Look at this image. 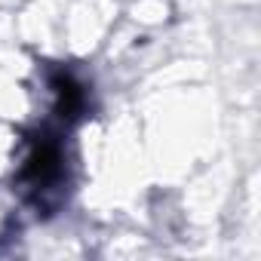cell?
I'll use <instances>...</instances> for the list:
<instances>
[{"label":"cell","mask_w":261,"mask_h":261,"mask_svg":"<svg viewBox=\"0 0 261 261\" xmlns=\"http://www.w3.org/2000/svg\"><path fill=\"white\" fill-rule=\"evenodd\" d=\"M65 178V148L62 136L40 129L28 139V157L19 169V185L34 206H46V197L59 191Z\"/></svg>","instance_id":"obj_1"},{"label":"cell","mask_w":261,"mask_h":261,"mask_svg":"<svg viewBox=\"0 0 261 261\" xmlns=\"http://www.w3.org/2000/svg\"><path fill=\"white\" fill-rule=\"evenodd\" d=\"M49 86H53V95H56V117L65 126L80 120L83 111H86V89H83V83L74 74H68V71H53L49 74Z\"/></svg>","instance_id":"obj_2"}]
</instances>
